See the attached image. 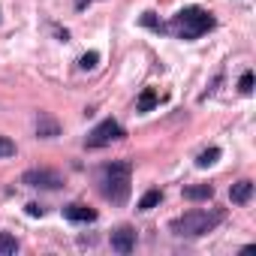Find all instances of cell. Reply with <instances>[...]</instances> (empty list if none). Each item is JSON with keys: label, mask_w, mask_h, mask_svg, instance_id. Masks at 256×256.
<instances>
[{"label": "cell", "mask_w": 256, "mask_h": 256, "mask_svg": "<svg viewBox=\"0 0 256 256\" xmlns=\"http://www.w3.org/2000/svg\"><path fill=\"white\" fill-rule=\"evenodd\" d=\"M100 190L108 202L114 205H124L126 196H130V163L126 160H118V163H108L100 169Z\"/></svg>", "instance_id": "cell-1"}, {"label": "cell", "mask_w": 256, "mask_h": 256, "mask_svg": "<svg viewBox=\"0 0 256 256\" xmlns=\"http://www.w3.org/2000/svg\"><path fill=\"white\" fill-rule=\"evenodd\" d=\"M220 220H223L220 211H187L172 220V232L178 238H196V235H208Z\"/></svg>", "instance_id": "cell-2"}, {"label": "cell", "mask_w": 256, "mask_h": 256, "mask_svg": "<svg viewBox=\"0 0 256 256\" xmlns=\"http://www.w3.org/2000/svg\"><path fill=\"white\" fill-rule=\"evenodd\" d=\"M211 28H214L211 12H205V10H199V6H187V10H181V12L172 18V30H175L181 40H196V36L208 34Z\"/></svg>", "instance_id": "cell-3"}, {"label": "cell", "mask_w": 256, "mask_h": 256, "mask_svg": "<svg viewBox=\"0 0 256 256\" xmlns=\"http://www.w3.org/2000/svg\"><path fill=\"white\" fill-rule=\"evenodd\" d=\"M124 136H126L124 126H120L118 120L106 118L102 124L94 126V133L88 136V148H102V145H112V142H118V139H124Z\"/></svg>", "instance_id": "cell-4"}, {"label": "cell", "mask_w": 256, "mask_h": 256, "mask_svg": "<svg viewBox=\"0 0 256 256\" xmlns=\"http://www.w3.org/2000/svg\"><path fill=\"white\" fill-rule=\"evenodd\" d=\"M22 184L40 187V190H60V187H64V178H60L54 169H28V172L22 175Z\"/></svg>", "instance_id": "cell-5"}, {"label": "cell", "mask_w": 256, "mask_h": 256, "mask_svg": "<svg viewBox=\"0 0 256 256\" xmlns=\"http://www.w3.org/2000/svg\"><path fill=\"white\" fill-rule=\"evenodd\" d=\"M133 247H136V229L124 226V229L112 232V250H118V253H130Z\"/></svg>", "instance_id": "cell-6"}, {"label": "cell", "mask_w": 256, "mask_h": 256, "mask_svg": "<svg viewBox=\"0 0 256 256\" xmlns=\"http://www.w3.org/2000/svg\"><path fill=\"white\" fill-rule=\"evenodd\" d=\"M64 217H66V220H72V223H90V220H96V211H94V208H88V205L72 202V205H66V208H64Z\"/></svg>", "instance_id": "cell-7"}, {"label": "cell", "mask_w": 256, "mask_h": 256, "mask_svg": "<svg viewBox=\"0 0 256 256\" xmlns=\"http://www.w3.org/2000/svg\"><path fill=\"white\" fill-rule=\"evenodd\" d=\"M58 133H60V126H58L54 118H48V114H40V118H36V136H42V139H54Z\"/></svg>", "instance_id": "cell-8"}, {"label": "cell", "mask_w": 256, "mask_h": 256, "mask_svg": "<svg viewBox=\"0 0 256 256\" xmlns=\"http://www.w3.org/2000/svg\"><path fill=\"white\" fill-rule=\"evenodd\" d=\"M250 196H253V181H238V184H232V190H229V199H232L235 205H244Z\"/></svg>", "instance_id": "cell-9"}, {"label": "cell", "mask_w": 256, "mask_h": 256, "mask_svg": "<svg viewBox=\"0 0 256 256\" xmlns=\"http://www.w3.org/2000/svg\"><path fill=\"white\" fill-rule=\"evenodd\" d=\"M211 196H214V187H211V184L184 187V199H193V202H199V199H211Z\"/></svg>", "instance_id": "cell-10"}, {"label": "cell", "mask_w": 256, "mask_h": 256, "mask_svg": "<svg viewBox=\"0 0 256 256\" xmlns=\"http://www.w3.org/2000/svg\"><path fill=\"white\" fill-rule=\"evenodd\" d=\"M160 100H157V94L151 90V88H145L142 94H139V102H136V112H151L154 106H157Z\"/></svg>", "instance_id": "cell-11"}, {"label": "cell", "mask_w": 256, "mask_h": 256, "mask_svg": "<svg viewBox=\"0 0 256 256\" xmlns=\"http://www.w3.org/2000/svg\"><path fill=\"white\" fill-rule=\"evenodd\" d=\"M163 202V193L160 190H148L142 199H139V211H151V208H157Z\"/></svg>", "instance_id": "cell-12"}, {"label": "cell", "mask_w": 256, "mask_h": 256, "mask_svg": "<svg viewBox=\"0 0 256 256\" xmlns=\"http://www.w3.org/2000/svg\"><path fill=\"white\" fill-rule=\"evenodd\" d=\"M0 253H4V256H12V253H18V241H16V235H10V232H0Z\"/></svg>", "instance_id": "cell-13"}, {"label": "cell", "mask_w": 256, "mask_h": 256, "mask_svg": "<svg viewBox=\"0 0 256 256\" xmlns=\"http://www.w3.org/2000/svg\"><path fill=\"white\" fill-rule=\"evenodd\" d=\"M217 157H220V148H208V151H202V154H199V160H196V166H199V169H205V166H211V163H217Z\"/></svg>", "instance_id": "cell-14"}, {"label": "cell", "mask_w": 256, "mask_h": 256, "mask_svg": "<svg viewBox=\"0 0 256 256\" xmlns=\"http://www.w3.org/2000/svg\"><path fill=\"white\" fill-rule=\"evenodd\" d=\"M16 154V142H10L6 136H0V160L4 157H12Z\"/></svg>", "instance_id": "cell-15"}, {"label": "cell", "mask_w": 256, "mask_h": 256, "mask_svg": "<svg viewBox=\"0 0 256 256\" xmlns=\"http://www.w3.org/2000/svg\"><path fill=\"white\" fill-rule=\"evenodd\" d=\"M238 90H241V94H253V72H250V70L241 76V82H238Z\"/></svg>", "instance_id": "cell-16"}, {"label": "cell", "mask_w": 256, "mask_h": 256, "mask_svg": "<svg viewBox=\"0 0 256 256\" xmlns=\"http://www.w3.org/2000/svg\"><path fill=\"white\" fill-rule=\"evenodd\" d=\"M96 60H100V54H96V52H88V54L78 60V66H82V70H94V66H96Z\"/></svg>", "instance_id": "cell-17"}, {"label": "cell", "mask_w": 256, "mask_h": 256, "mask_svg": "<svg viewBox=\"0 0 256 256\" xmlns=\"http://www.w3.org/2000/svg\"><path fill=\"white\" fill-rule=\"evenodd\" d=\"M142 24H145V28H154V30H163V24H157L154 12H145V16H142Z\"/></svg>", "instance_id": "cell-18"}, {"label": "cell", "mask_w": 256, "mask_h": 256, "mask_svg": "<svg viewBox=\"0 0 256 256\" xmlns=\"http://www.w3.org/2000/svg\"><path fill=\"white\" fill-rule=\"evenodd\" d=\"M28 214H30V217H42V214H46V208H42V205H36V202H30V205H28Z\"/></svg>", "instance_id": "cell-19"}, {"label": "cell", "mask_w": 256, "mask_h": 256, "mask_svg": "<svg viewBox=\"0 0 256 256\" xmlns=\"http://www.w3.org/2000/svg\"><path fill=\"white\" fill-rule=\"evenodd\" d=\"M88 4H90V0H76V10H84Z\"/></svg>", "instance_id": "cell-20"}]
</instances>
